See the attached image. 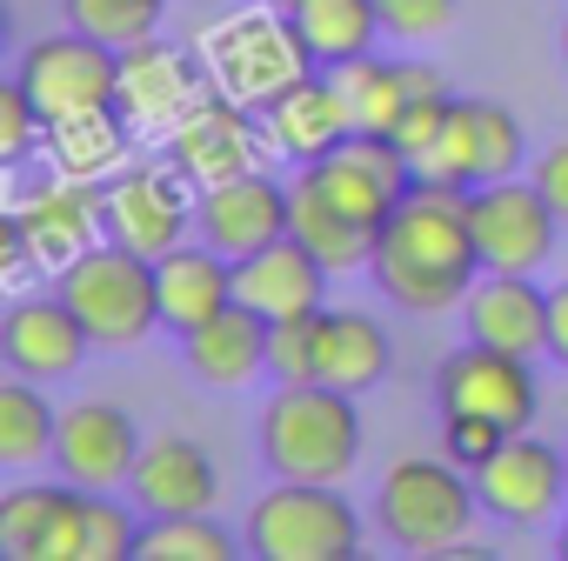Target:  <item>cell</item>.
<instances>
[{
    "mask_svg": "<svg viewBox=\"0 0 568 561\" xmlns=\"http://www.w3.org/2000/svg\"><path fill=\"white\" fill-rule=\"evenodd\" d=\"M375 288L408 308V315H442V308H462V295L475 288L481 274V254H475V227H468V187H448V181H415L382 234H375Z\"/></svg>",
    "mask_w": 568,
    "mask_h": 561,
    "instance_id": "1",
    "label": "cell"
},
{
    "mask_svg": "<svg viewBox=\"0 0 568 561\" xmlns=\"http://www.w3.org/2000/svg\"><path fill=\"white\" fill-rule=\"evenodd\" d=\"M261 468L274 481H348L362 461V415L348 388L322 381H281L254 421Z\"/></svg>",
    "mask_w": 568,
    "mask_h": 561,
    "instance_id": "2",
    "label": "cell"
},
{
    "mask_svg": "<svg viewBox=\"0 0 568 561\" xmlns=\"http://www.w3.org/2000/svg\"><path fill=\"white\" fill-rule=\"evenodd\" d=\"M475 475L462 461H428V455H408L382 475V494H375V521L382 534L402 548V554H475L468 548V528H475Z\"/></svg>",
    "mask_w": 568,
    "mask_h": 561,
    "instance_id": "3",
    "label": "cell"
},
{
    "mask_svg": "<svg viewBox=\"0 0 568 561\" xmlns=\"http://www.w3.org/2000/svg\"><path fill=\"white\" fill-rule=\"evenodd\" d=\"M201 61H207V81L214 94L241 101V108H267L274 94H288L295 81L315 74V54L302 48L288 8H241L227 21H214L201 34Z\"/></svg>",
    "mask_w": 568,
    "mask_h": 561,
    "instance_id": "4",
    "label": "cell"
},
{
    "mask_svg": "<svg viewBox=\"0 0 568 561\" xmlns=\"http://www.w3.org/2000/svg\"><path fill=\"white\" fill-rule=\"evenodd\" d=\"M54 288L68 295V308L81 315V328L94 335V348L121 355V348H141L154 328H161V280H154V261L121 247V241H94Z\"/></svg>",
    "mask_w": 568,
    "mask_h": 561,
    "instance_id": "5",
    "label": "cell"
},
{
    "mask_svg": "<svg viewBox=\"0 0 568 561\" xmlns=\"http://www.w3.org/2000/svg\"><path fill=\"white\" fill-rule=\"evenodd\" d=\"M247 548L261 561H355L362 514L348 508L342 481H274L247 508Z\"/></svg>",
    "mask_w": 568,
    "mask_h": 561,
    "instance_id": "6",
    "label": "cell"
},
{
    "mask_svg": "<svg viewBox=\"0 0 568 561\" xmlns=\"http://www.w3.org/2000/svg\"><path fill=\"white\" fill-rule=\"evenodd\" d=\"M14 81L28 88V101L41 108V121L61 128V121L101 114V108L121 101V48H108V41L81 34V28H68V34L34 41V48L21 54Z\"/></svg>",
    "mask_w": 568,
    "mask_h": 561,
    "instance_id": "7",
    "label": "cell"
},
{
    "mask_svg": "<svg viewBox=\"0 0 568 561\" xmlns=\"http://www.w3.org/2000/svg\"><path fill=\"white\" fill-rule=\"evenodd\" d=\"M194 207H201V187L174 161H128L101 187V227H108V241H121V247H134L148 261H161L168 247L187 241Z\"/></svg>",
    "mask_w": 568,
    "mask_h": 561,
    "instance_id": "8",
    "label": "cell"
},
{
    "mask_svg": "<svg viewBox=\"0 0 568 561\" xmlns=\"http://www.w3.org/2000/svg\"><path fill=\"white\" fill-rule=\"evenodd\" d=\"M521 161H528V134L501 101H448V121L415 161V174L448 187H488L521 174Z\"/></svg>",
    "mask_w": 568,
    "mask_h": 561,
    "instance_id": "9",
    "label": "cell"
},
{
    "mask_svg": "<svg viewBox=\"0 0 568 561\" xmlns=\"http://www.w3.org/2000/svg\"><path fill=\"white\" fill-rule=\"evenodd\" d=\"M435 401H442V415H481V421L521 435L541 415V381H535L528 355H508V348H488V341H462L442 361V375H435Z\"/></svg>",
    "mask_w": 568,
    "mask_h": 561,
    "instance_id": "10",
    "label": "cell"
},
{
    "mask_svg": "<svg viewBox=\"0 0 568 561\" xmlns=\"http://www.w3.org/2000/svg\"><path fill=\"white\" fill-rule=\"evenodd\" d=\"M468 227H475L481 267H495V274H535V267L555 254L561 214L548 207V194H541L535 181L508 174V181L468 187Z\"/></svg>",
    "mask_w": 568,
    "mask_h": 561,
    "instance_id": "11",
    "label": "cell"
},
{
    "mask_svg": "<svg viewBox=\"0 0 568 561\" xmlns=\"http://www.w3.org/2000/svg\"><path fill=\"white\" fill-rule=\"evenodd\" d=\"M161 147H168V161H174L194 187H221V181H234V174H254V167L274 154L261 108H241V101H227V94H207Z\"/></svg>",
    "mask_w": 568,
    "mask_h": 561,
    "instance_id": "12",
    "label": "cell"
},
{
    "mask_svg": "<svg viewBox=\"0 0 568 561\" xmlns=\"http://www.w3.org/2000/svg\"><path fill=\"white\" fill-rule=\"evenodd\" d=\"M295 174H302V181H315L335 207H348V214H355V221H368V227H382V221H388V207L422 181V174H415V161H408L388 134H362V128H355L342 147H328L322 161H302Z\"/></svg>",
    "mask_w": 568,
    "mask_h": 561,
    "instance_id": "13",
    "label": "cell"
},
{
    "mask_svg": "<svg viewBox=\"0 0 568 561\" xmlns=\"http://www.w3.org/2000/svg\"><path fill=\"white\" fill-rule=\"evenodd\" d=\"M214 94V81H207V61H194L187 48H168V41H134V48H121V114L134 121V128H148V134H174L201 101Z\"/></svg>",
    "mask_w": 568,
    "mask_h": 561,
    "instance_id": "14",
    "label": "cell"
},
{
    "mask_svg": "<svg viewBox=\"0 0 568 561\" xmlns=\"http://www.w3.org/2000/svg\"><path fill=\"white\" fill-rule=\"evenodd\" d=\"M475 494H481V514L508 528H535L568 501V455L521 428L475 468Z\"/></svg>",
    "mask_w": 568,
    "mask_h": 561,
    "instance_id": "15",
    "label": "cell"
},
{
    "mask_svg": "<svg viewBox=\"0 0 568 561\" xmlns=\"http://www.w3.org/2000/svg\"><path fill=\"white\" fill-rule=\"evenodd\" d=\"M141 448H148V441H141V428H134L128 408H114V401H74V408H61L54 468H61L74 488H94V494L128 488Z\"/></svg>",
    "mask_w": 568,
    "mask_h": 561,
    "instance_id": "16",
    "label": "cell"
},
{
    "mask_svg": "<svg viewBox=\"0 0 568 561\" xmlns=\"http://www.w3.org/2000/svg\"><path fill=\"white\" fill-rule=\"evenodd\" d=\"M81 521L88 488L61 481H21L0 494V554L14 561H81Z\"/></svg>",
    "mask_w": 568,
    "mask_h": 561,
    "instance_id": "17",
    "label": "cell"
},
{
    "mask_svg": "<svg viewBox=\"0 0 568 561\" xmlns=\"http://www.w3.org/2000/svg\"><path fill=\"white\" fill-rule=\"evenodd\" d=\"M88 348H94V335L81 328V315L68 308L61 288L14 295L8 328H0V355H8L14 375H28V381H68V375H81Z\"/></svg>",
    "mask_w": 568,
    "mask_h": 561,
    "instance_id": "18",
    "label": "cell"
},
{
    "mask_svg": "<svg viewBox=\"0 0 568 561\" xmlns=\"http://www.w3.org/2000/svg\"><path fill=\"white\" fill-rule=\"evenodd\" d=\"M194 234L214 254L247 261L254 247H267V241L288 234V181H267V167H254V174H234L221 187H201Z\"/></svg>",
    "mask_w": 568,
    "mask_h": 561,
    "instance_id": "19",
    "label": "cell"
},
{
    "mask_svg": "<svg viewBox=\"0 0 568 561\" xmlns=\"http://www.w3.org/2000/svg\"><path fill=\"white\" fill-rule=\"evenodd\" d=\"M14 227H21V241H28V254L41 261V274L48 280H61L108 227H101V187H81V181H48V187H34L28 201H14Z\"/></svg>",
    "mask_w": 568,
    "mask_h": 561,
    "instance_id": "20",
    "label": "cell"
},
{
    "mask_svg": "<svg viewBox=\"0 0 568 561\" xmlns=\"http://www.w3.org/2000/svg\"><path fill=\"white\" fill-rule=\"evenodd\" d=\"M328 261L308 247V241H295V234H281V241H267V247H254L247 261H234V302H247L261 322H288V315H308V308H322V295H328Z\"/></svg>",
    "mask_w": 568,
    "mask_h": 561,
    "instance_id": "21",
    "label": "cell"
},
{
    "mask_svg": "<svg viewBox=\"0 0 568 561\" xmlns=\"http://www.w3.org/2000/svg\"><path fill=\"white\" fill-rule=\"evenodd\" d=\"M128 501H134L148 521H161V514H214V501H221V468H214V455H207L201 441L161 435V441L141 448V461H134V475H128Z\"/></svg>",
    "mask_w": 568,
    "mask_h": 561,
    "instance_id": "22",
    "label": "cell"
},
{
    "mask_svg": "<svg viewBox=\"0 0 568 561\" xmlns=\"http://www.w3.org/2000/svg\"><path fill=\"white\" fill-rule=\"evenodd\" d=\"M462 328H468V341L535 361V355H548V288H535V274L481 267L475 288L462 295Z\"/></svg>",
    "mask_w": 568,
    "mask_h": 561,
    "instance_id": "23",
    "label": "cell"
},
{
    "mask_svg": "<svg viewBox=\"0 0 568 561\" xmlns=\"http://www.w3.org/2000/svg\"><path fill=\"white\" fill-rule=\"evenodd\" d=\"M261 121H267V141L281 161H322L328 147H342L355 134V114H348L335 74H322V68L308 81H295L288 94H274L261 108Z\"/></svg>",
    "mask_w": 568,
    "mask_h": 561,
    "instance_id": "24",
    "label": "cell"
},
{
    "mask_svg": "<svg viewBox=\"0 0 568 561\" xmlns=\"http://www.w3.org/2000/svg\"><path fill=\"white\" fill-rule=\"evenodd\" d=\"M161 280V328L168 335H194L201 322H214L234 302V261L214 254L207 241H181L154 261Z\"/></svg>",
    "mask_w": 568,
    "mask_h": 561,
    "instance_id": "25",
    "label": "cell"
},
{
    "mask_svg": "<svg viewBox=\"0 0 568 561\" xmlns=\"http://www.w3.org/2000/svg\"><path fill=\"white\" fill-rule=\"evenodd\" d=\"M388 368H395V348L382 322H368L362 308H315V381L322 388L368 395L388 381Z\"/></svg>",
    "mask_w": 568,
    "mask_h": 561,
    "instance_id": "26",
    "label": "cell"
},
{
    "mask_svg": "<svg viewBox=\"0 0 568 561\" xmlns=\"http://www.w3.org/2000/svg\"><path fill=\"white\" fill-rule=\"evenodd\" d=\"M335 88H342V101H348V114H355L362 134H395L402 114L422 94H442L435 68H422V61H382V54H362V61L335 68Z\"/></svg>",
    "mask_w": 568,
    "mask_h": 561,
    "instance_id": "27",
    "label": "cell"
},
{
    "mask_svg": "<svg viewBox=\"0 0 568 561\" xmlns=\"http://www.w3.org/2000/svg\"><path fill=\"white\" fill-rule=\"evenodd\" d=\"M181 355L194 368L201 388H247L267 368V322L247 302H227L214 322H201L194 335H181Z\"/></svg>",
    "mask_w": 568,
    "mask_h": 561,
    "instance_id": "28",
    "label": "cell"
},
{
    "mask_svg": "<svg viewBox=\"0 0 568 561\" xmlns=\"http://www.w3.org/2000/svg\"><path fill=\"white\" fill-rule=\"evenodd\" d=\"M288 234L295 241H308L335 274H355V267H368L375 261V234L382 227H368V221H355L348 207H335L315 181H288Z\"/></svg>",
    "mask_w": 568,
    "mask_h": 561,
    "instance_id": "29",
    "label": "cell"
},
{
    "mask_svg": "<svg viewBox=\"0 0 568 561\" xmlns=\"http://www.w3.org/2000/svg\"><path fill=\"white\" fill-rule=\"evenodd\" d=\"M128 114L121 108H101V114H81V121H61L48 128V161L61 181H81V187H108L121 167H128Z\"/></svg>",
    "mask_w": 568,
    "mask_h": 561,
    "instance_id": "30",
    "label": "cell"
},
{
    "mask_svg": "<svg viewBox=\"0 0 568 561\" xmlns=\"http://www.w3.org/2000/svg\"><path fill=\"white\" fill-rule=\"evenodd\" d=\"M288 21H295V34H302V48L315 54L322 74L362 61L375 48V34H382V8H375V0H295Z\"/></svg>",
    "mask_w": 568,
    "mask_h": 561,
    "instance_id": "31",
    "label": "cell"
},
{
    "mask_svg": "<svg viewBox=\"0 0 568 561\" xmlns=\"http://www.w3.org/2000/svg\"><path fill=\"white\" fill-rule=\"evenodd\" d=\"M54 435H61V415L54 401L41 395V381L14 375V381H0V468H34L54 455Z\"/></svg>",
    "mask_w": 568,
    "mask_h": 561,
    "instance_id": "32",
    "label": "cell"
},
{
    "mask_svg": "<svg viewBox=\"0 0 568 561\" xmlns=\"http://www.w3.org/2000/svg\"><path fill=\"white\" fill-rule=\"evenodd\" d=\"M234 554H241V541L214 514H161L141 528L134 561H234Z\"/></svg>",
    "mask_w": 568,
    "mask_h": 561,
    "instance_id": "33",
    "label": "cell"
},
{
    "mask_svg": "<svg viewBox=\"0 0 568 561\" xmlns=\"http://www.w3.org/2000/svg\"><path fill=\"white\" fill-rule=\"evenodd\" d=\"M161 8L168 0H68V28H81L108 48H134L161 28Z\"/></svg>",
    "mask_w": 568,
    "mask_h": 561,
    "instance_id": "34",
    "label": "cell"
},
{
    "mask_svg": "<svg viewBox=\"0 0 568 561\" xmlns=\"http://www.w3.org/2000/svg\"><path fill=\"white\" fill-rule=\"evenodd\" d=\"M141 554V521L114 494L88 488V521H81V561H134Z\"/></svg>",
    "mask_w": 568,
    "mask_h": 561,
    "instance_id": "35",
    "label": "cell"
},
{
    "mask_svg": "<svg viewBox=\"0 0 568 561\" xmlns=\"http://www.w3.org/2000/svg\"><path fill=\"white\" fill-rule=\"evenodd\" d=\"M267 375L274 381H315V308L267 322Z\"/></svg>",
    "mask_w": 568,
    "mask_h": 561,
    "instance_id": "36",
    "label": "cell"
},
{
    "mask_svg": "<svg viewBox=\"0 0 568 561\" xmlns=\"http://www.w3.org/2000/svg\"><path fill=\"white\" fill-rule=\"evenodd\" d=\"M34 147H48V121H41V108L28 101V88L14 81V88H0V161H28Z\"/></svg>",
    "mask_w": 568,
    "mask_h": 561,
    "instance_id": "37",
    "label": "cell"
},
{
    "mask_svg": "<svg viewBox=\"0 0 568 561\" xmlns=\"http://www.w3.org/2000/svg\"><path fill=\"white\" fill-rule=\"evenodd\" d=\"M501 441H508V428H495V421H481V415H442V455L462 461L468 475H475Z\"/></svg>",
    "mask_w": 568,
    "mask_h": 561,
    "instance_id": "38",
    "label": "cell"
},
{
    "mask_svg": "<svg viewBox=\"0 0 568 561\" xmlns=\"http://www.w3.org/2000/svg\"><path fill=\"white\" fill-rule=\"evenodd\" d=\"M382 8V34L395 41H435L455 21V0H375Z\"/></svg>",
    "mask_w": 568,
    "mask_h": 561,
    "instance_id": "39",
    "label": "cell"
},
{
    "mask_svg": "<svg viewBox=\"0 0 568 561\" xmlns=\"http://www.w3.org/2000/svg\"><path fill=\"white\" fill-rule=\"evenodd\" d=\"M535 187L548 194V207H555L561 227H568V141H555V147L535 154Z\"/></svg>",
    "mask_w": 568,
    "mask_h": 561,
    "instance_id": "40",
    "label": "cell"
},
{
    "mask_svg": "<svg viewBox=\"0 0 568 561\" xmlns=\"http://www.w3.org/2000/svg\"><path fill=\"white\" fill-rule=\"evenodd\" d=\"M548 355L568 368V280H555V288H548Z\"/></svg>",
    "mask_w": 568,
    "mask_h": 561,
    "instance_id": "41",
    "label": "cell"
},
{
    "mask_svg": "<svg viewBox=\"0 0 568 561\" xmlns=\"http://www.w3.org/2000/svg\"><path fill=\"white\" fill-rule=\"evenodd\" d=\"M555 554L568 561V514H561V534H555Z\"/></svg>",
    "mask_w": 568,
    "mask_h": 561,
    "instance_id": "42",
    "label": "cell"
},
{
    "mask_svg": "<svg viewBox=\"0 0 568 561\" xmlns=\"http://www.w3.org/2000/svg\"><path fill=\"white\" fill-rule=\"evenodd\" d=\"M561 61H568V21H561Z\"/></svg>",
    "mask_w": 568,
    "mask_h": 561,
    "instance_id": "43",
    "label": "cell"
},
{
    "mask_svg": "<svg viewBox=\"0 0 568 561\" xmlns=\"http://www.w3.org/2000/svg\"><path fill=\"white\" fill-rule=\"evenodd\" d=\"M267 8H295V0H267Z\"/></svg>",
    "mask_w": 568,
    "mask_h": 561,
    "instance_id": "44",
    "label": "cell"
}]
</instances>
